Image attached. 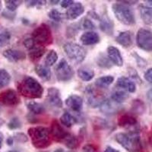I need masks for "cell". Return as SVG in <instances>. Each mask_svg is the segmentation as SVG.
I'll return each instance as SVG.
<instances>
[{
    "instance_id": "obj_26",
    "label": "cell",
    "mask_w": 152,
    "mask_h": 152,
    "mask_svg": "<svg viewBox=\"0 0 152 152\" xmlns=\"http://www.w3.org/2000/svg\"><path fill=\"white\" fill-rule=\"evenodd\" d=\"M12 34L6 28L0 25V47L9 45L11 41Z\"/></svg>"
},
{
    "instance_id": "obj_12",
    "label": "cell",
    "mask_w": 152,
    "mask_h": 152,
    "mask_svg": "<svg viewBox=\"0 0 152 152\" xmlns=\"http://www.w3.org/2000/svg\"><path fill=\"white\" fill-rule=\"evenodd\" d=\"M47 100L50 105L61 108L62 107V100L61 98L60 91L56 88H50L47 90Z\"/></svg>"
},
{
    "instance_id": "obj_23",
    "label": "cell",
    "mask_w": 152,
    "mask_h": 152,
    "mask_svg": "<svg viewBox=\"0 0 152 152\" xmlns=\"http://www.w3.org/2000/svg\"><path fill=\"white\" fill-rule=\"evenodd\" d=\"M35 72L43 81H49L51 78V71L46 65H37L35 66Z\"/></svg>"
},
{
    "instance_id": "obj_58",
    "label": "cell",
    "mask_w": 152,
    "mask_h": 152,
    "mask_svg": "<svg viewBox=\"0 0 152 152\" xmlns=\"http://www.w3.org/2000/svg\"><path fill=\"white\" fill-rule=\"evenodd\" d=\"M147 2L148 5H150V7H152V0H148V1H145Z\"/></svg>"
},
{
    "instance_id": "obj_16",
    "label": "cell",
    "mask_w": 152,
    "mask_h": 152,
    "mask_svg": "<svg viewBox=\"0 0 152 152\" xmlns=\"http://www.w3.org/2000/svg\"><path fill=\"white\" fill-rule=\"evenodd\" d=\"M66 104L72 110L80 112L83 107V100L77 94H72L66 100Z\"/></svg>"
},
{
    "instance_id": "obj_36",
    "label": "cell",
    "mask_w": 152,
    "mask_h": 152,
    "mask_svg": "<svg viewBox=\"0 0 152 152\" xmlns=\"http://www.w3.org/2000/svg\"><path fill=\"white\" fill-rule=\"evenodd\" d=\"M57 59H58L57 53L54 50H50L45 58V65L48 67H50L55 64Z\"/></svg>"
},
{
    "instance_id": "obj_4",
    "label": "cell",
    "mask_w": 152,
    "mask_h": 152,
    "mask_svg": "<svg viewBox=\"0 0 152 152\" xmlns=\"http://www.w3.org/2000/svg\"><path fill=\"white\" fill-rule=\"evenodd\" d=\"M113 12L119 21L126 25H132L135 23L133 11L129 5L123 3H115L112 6Z\"/></svg>"
},
{
    "instance_id": "obj_53",
    "label": "cell",
    "mask_w": 152,
    "mask_h": 152,
    "mask_svg": "<svg viewBox=\"0 0 152 152\" xmlns=\"http://www.w3.org/2000/svg\"><path fill=\"white\" fill-rule=\"evenodd\" d=\"M147 97L151 101H152V88L147 92Z\"/></svg>"
},
{
    "instance_id": "obj_15",
    "label": "cell",
    "mask_w": 152,
    "mask_h": 152,
    "mask_svg": "<svg viewBox=\"0 0 152 152\" xmlns=\"http://www.w3.org/2000/svg\"><path fill=\"white\" fill-rule=\"evenodd\" d=\"M107 56L110 60L113 63L115 66H122L123 65V59L121 55V53L116 47L113 46H110L107 48Z\"/></svg>"
},
{
    "instance_id": "obj_47",
    "label": "cell",
    "mask_w": 152,
    "mask_h": 152,
    "mask_svg": "<svg viewBox=\"0 0 152 152\" xmlns=\"http://www.w3.org/2000/svg\"><path fill=\"white\" fill-rule=\"evenodd\" d=\"M2 16L5 17V18L9 19V20H13L15 17V14H14L13 12H10V11H5L2 12Z\"/></svg>"
},
{
    "instance_id": "obj_38",
    "label": "cell",
    "mask_w": 152,
    "mask_h": 152,
    "mask_svg": "<svg viewBox=\"0 0 152 152\" xmlns=\"http://www.w3.org/2000/svg\"><path fill=\"white\" fill-rule=\"evenodd\" d=\"M79 26L81 29L85 30H93L95 28V25L90 19L88 18H84L79 23Z\"/></svg>"
},
{
    "instance_id": "obj_20",
    "label": "cell",
    "mask_w": 152,
    "mask_h": 152,
    "mask_svg": "<svg viewBox=\"0 0 152 152\" xmlns=\"http://www.w3.org/2000/svg\"><path fill=\"white\" fill-rule=\"evenodd\" d=\"M116 41L121 45L123 47L128 48L132 45V33L129 31H123L119 33V34L116 37Z\"/></svg>"
},
{
    "instance_id": "obj_27",
    "label": "cell",
    "mask_w": 152,
    "mask_h": 152,
    "mask_svg": "<svg viewBox=\"0 0 152 152\" xmlns=\"http://www.w3.org/2000/svg\"><path fill=\"white\" fill-rule=\"evenodd\" d=\"M78 75L82 81H89L93 79L94 72L90 68L82 67L78 70Z\"/></svg>"
},
{
    "instance_id": "obj_28",
    "label": "cell",
    "mask_w": 152,
    "mask_h": 152,
    "mask_svg": "<svg viewBox=\"0 0 152 152\" xmlns=\"http://www.w3.org/2000/svg\"><path fill=\"white\" fill-rule=\"evenodd\" d=\"M60 122L62 125L68 128H70L77 123V119L72 115L70 113L65 112L60 117Z\"/></svg>"
},
{
    "instance_id": "obj_13",
    "label": "cell",
    "mask_w": 152,
    "mask_h": 152,
    "mask_svg": "<svg viewBox=\"0 0 152 152\" xmlns=\"http://www.w3.org/2000/svg\"><path fill=\"white\" fill-rule=\"evenodd\" d=\"M3 56L10 62H18L22 61L26 58V54L21 50L15 49H8L2 53Z\"/></svg>"
},
{
    "instance_id": "obj_46",
    "label": "cell",
    "mask_w": 152,
    "mask_h": 152,
    "mask_svg": "<svg viewBox=\"0 0 152 152\" xmlns=\"http://www.w3.org/2000/svg\"><path fill=\"white\" fill-rule=\"evenodd\" d=\"M144 78L148 82L152 84V68L148 69L147 71L145 72V75H144Z\"/></svg>"
},
{
    "instance_id": "obj_9",
    "label": "cell",
    "mask_w": 152,
    "mask_h": 152,
    "mask_svg": "<svg viewBox=\"0 0 152 152\" xmlns=\"http://www.w3.org/2000/svg\"><path fill=\"white\" fill-rule=\"evenodd\" d=\"M21 102L17 92L13 89H7L0 94V103L9 107H15Z\"/></svg>"
},
{
    "instance_id": "obj_61",
    "label": "cell",
    "mask_w": 152,
    "mask_h": 152,
    "mask_svg": "<svg viewBox=\"0 0 152 152\" xmlns=\"http://www.w3.org/2000/svg\"><path fill=\"white\" fill-rule=\"evenodd\" d=\"M8 152H19V151H9Z\"/></svg>"
},
{
    "instance_id": "obj_32",
    "label": "cell",
    "mask_w": 152,
    "mask_h": 152,
    "mask_svg": "<svg viewBox=\"0 0 152 152\" xmlns=\"http://www.w3.org/2000/svg\"><path fill=\"white\" fill-rule=\"evenodd\" d=\"M112 62L110 60L108 56L104 53H100L97 58V64L102 69H110L112 67Z\"/></svg>"
},
{
    "instance_id": "obj_29",
    "label": "cell",
    "mask_w": 152,
    "mask_h": 152,
    "mask_svg": "<svg viewBox=\"0 0 152 152\" xmlns=\"http://www.w3.org/2000/svg\"><path fill=\"white\" fill-rule=\"evenodd\" d=\"M27 107L28 110L34 115H40L44 113L45 109L41 104L35 101H30L27 104Z\"/></svg>"
},
{
    "instance_id": "obj_18",
    "label": "cell",
    "mask_w": 152,
    "mask_h": 152,
    "mask_svg": "<svg viewBox=\"0 0 152 152\" xmlns=\"http://www.w3.org/2000/svg\"><path fill=\"white\" fill-rule=\"evenodd\" d=\"M119 104L116 103L113 100H110L106 99L105 101L100 107V111L107 115H113L116 114L120 110V107L118 105Z\"/></svg>"
},
{
    "instance_id": "obj_41",
    "label": "cell",
    "mask_w": 152,
    "mask_h": 152,
    "mask_svg": "<svg viewBox=\"0 0 152 152\" xmlns=\"http://www.w3.org/2000/svg\"><path fill=\"white\" fill-rule=\"evenodd\" d=\"M80 29H81V28H80L79 24H71V25L69 27H68L67 28V32H66V33H67L68 37H74Z\"/></svg>"
},
{
    "instance_id": "obj_2",
    "label": "cell",
    "mask_w": 152,
    "mask_h": 152,
    "mask_svg": "<svg viewBox=\"0 0 152 152\" xmlns=\"http://www.w3.org/2000/svg\"><path fill=\"white\" fill-rule=\"evenodd\" d=\"M115 138L116 142L129 152L142 151V140L139 133L136 130H133L129 133H118Z\"/></svg>"
},
{
    "instance_id": "obj_21",
    "label": "cell",
    "mask_w": 152,
    "mask_h": 152,
    "mask_svg": "<svg viewBox=\"0 0 152 152\" xmlns=\"http://www.w3.org/2000/svg\"><path fill=\"white\" fill-rule=\"evenodd\" d=\"M138 123L137 119L129 114H124L122 115L118 119V126L123 128H130L134 127Z\"/></svg>"
},
{
    "instance_id": "obj_30",
    "label": "cell",
    "mask_w": 152,
    "mask_h": 152,
    "mask_svg": "<svg viewBox=\"0 0 152 152\" xmlns=\"http://www.w3.org/2000/svg\"><path fill=\"white\" fill-rule=\"evenodd\" d=\"M114 77L112 75H107V76H102L100 78H97L95 81V85L98 88H106L107 87H109L111 84L113 82Z\"/></svg>"
},
{
    "instance_id": "obj_55",
    "label": "cell",
    "mask_w": 152,
    "mask_h": 152,
    "mask_svg": "<svg viewBox=\"0 0 152 152\" xmlns=\"http://www.w3.org/2000/svg\"><path fill=\"white\" fill-rule=\"evenodd\" d=\"M149 143H150L151 146L152 147V129H151V132L150 137H149Z\"/></svg>"
},
{
    "instance_id": "obj_48",
    "label": "cell",
    "mask_w": 152,
    "mask_h": 152,
    "mask_svg": "<svg viewBox=\"0 0 152 152\" xmlns=\"http://www.w3.org/2000/svg\"><path fill=\"white\" fill-rule=\"evenodd\" d=\"M73 4H74V1H72V0H63V1L61 2V6L62 8H65V9H69Z\"/></svg>"
},
{
    "instance_id": "obj_60",
    "label": "cell",
    "mask_w": 152,
    "mask_h": 152,
    "mask_svg": "<svg viewBox=\"0 0 152 152\" xmlns=\"http://www.w3.org/2000/svg\"><path fill=\"white\" fill-rule=\"evenodd\" d=\"M2 10V2L0 1V11Z\"/></svg>"
},
{
    "instance_id": "obj_52",
    "label": "cell",
    "mask_w": 152,
    "mask_h": 152,
    "mask_svg": "<svg viewBox=\"0 0 152 152\" xmlns=\"http://www.w3.org/2000/svg\"><path fill=\"white\" fill-rule=\"evenodd\" d=\"M6 142H7V145H10L11 146V145H13V142H14V138H13V137H9V138H7Z\"/></svg>"
},
{
    "instance_id": "obj_54",
    "label": "cell",
    "mask_w": 152,
    "mask_h": 152,
    "mask_svg": "<svg viewBox=\"0 0 152 152\" xmlns=\"http://www.w3.org/2000/svg\"><path fill=\"white\" fill-rule=\"evenodd\" d=\"M3 134L2 132H0V148H2V142H3Z\"/></svg>"
},
{
    "instance_id": "obj_35",
    "label": "cell",
    "mask_w": 152,
    "mask_h": 152,
    "mask_svg": "<svg viewBox=\"0 0 152 152\" xmlns=\"http://www.w3.org/2000/svg\"><path fill=\"white\" fill-rule=\"evenodd\" d=\"M63 142H64L66 147L70 149H75L76 148L78 147V145H79L78 138L70 134V133H69V135H68V137L65 139Z\"/></svg>"
},
{
    "instance_id": "obj_5",
    "label": "cell",
    "mask_w": 152,
    "mask_h": 152,
    "mask_svg": "<svg viewBox=\"0 0 152 152\" xmlns=\"http://www.w3.org/2000/svg\"><path fill=\"white\" fill-rule=\"evenodd\" d=\"M31 37L33 38L36 44L43 47L52 44L53 41L51 29L46 24H42L38 26L33 31Z\"/></svg>"
},
{
    "instance_id": "obj_51",
    "label": "cell",
    "mask_w": 152,
    "mask_h": 152,
    "mask_svg": "<svg viewBox=\"0 0 152 152\" xmlns=\"http://www.w3.org/2000/svg\"><path fill=\"white\" fill-rule=\"evenodd\" d=\"M104 152H120V151H119V150H116V149L113 148L111 147V146H107V147L106 148Z\"/></svg>"
},
{
    "instance_id": "obj_6",
    "label": "cell",
    "mask_w": 152,
    "mask_h": 152,
    "mask_svg": "<svg viewBox=\"0 0 152 152\" xmlns=\"http://www.w3.org/2000/svg\"><path fill=\"white\" fill-rule=\"evenodd\" d=\"M63 50L69 59L75 63H81L83 62L87 55L86 50L84 47L72 42L65 43Z\"/></svg>"
},
{
    "instance_id": "obj_33",
    "label": "cell",
    "mask_w": 152,
    "mask_h": 152,
    "mask_svg": "<svg viewBox=\"0 0 152 152\" xmlns=\"http://www.w3.org/2000/svg\"><path fill=\"white\" fill-rule=\"evenodd\" d=\"M11 81V75L7 70L0 69V89L7 86Z\"/></svg>"
},
{
    "instance_id": "obj_62",
    "label": "cell",
    "mask_w": 152,
    "mask_h": 152,
    "mask_svg": "<svg viewBox=\"0 0 152 152\" xmlns=\"http://www.w3.org/2000/svg\"><path fill=\"white\" fill-rule=\"evenodd\" d=\"M68 152H75V151H69Z\"/></svg>"
},
{
    "instance_id": "obj_34",
    "label": "cell",
    "mask_w": 152,
    "mask_h": 152,
    "mask_svg": "<svg viewBox=\"0 0 152 152\" xmlns=\"http://www.w3.org/2000/svg\"><path fill=\"white\" fill-rule=\"evenodd\" d=\"M145 110V104L142 102L141 100H134L132 104V111L134 113L138 114V115H141V114H143Z\"/></svg>"
},
{
    "instance_id": "obj_25",
    "label": "cell",
    "mask_w": 152,
    "mask_h": 152,
    "mask_svg": "<svg viewBox=\"0 0 152 152\" xmlns=\"http://www.w3.org/2000/svg\"><path fill=\"white\" fill-rule=\"evenodd\" d=\"M44 53H45L44 47H40V46H35L33 49L30 50L28 56L32 62H37L40 59V58L44 55Z\"/></svg>"
},
{
    "instance_id": "obj_10",
    "label": "cell",
    "mask_w": 152,
    "mask_h": 152,
    "mask_svg": "<svg viewBox=\"0 0 152 152\" xmlns=\"http://www.w3.org/2000/svg\"><path fill=\"white\" fill-rule=\"evenodd\" d=\"M50 136L54 141L58 142H63L69 133L67 132L57 120H53L50 126Z\"/></svg>"
},
{
    "instance_id": "obj_49",
    "label": "cell",
    "mask_w": 152,
    "mask_h": 152,
    "mask_svg": "<svg viewBox=\"0 0 152 152\" xmlns=\"http://www.w3.org/2000/svg\"><path fill=\"white\" fill-rule=\"evenodd\" d=\"M88 15H89L91 18H93L97 19V20H100V16H99L96 12H94V11H91V12H88Z\"/></svg>"
},
{
    "instance_id": "obj_14",
    "label": "cell",
    "mask_w": 152,
    "mask_h": 152,
    "mask_svg": "<svg viewBox=\"0 0 152 152\" xmlns=\"http://www.w3.org/2000/svg\"><path fill=\"white\" fill-rule=\"evenodd\" d=\"M99 21H100V28L104 33L109 36L113 34L114 23L107 13H104V15L100 18Z\"/></svg>"
},
{
    "instance_id": "obj_8",
    "label": "cell",
    "mask_w": 152,
    "mask_h": 152,
    "mask_svg": "<svg viewBox=\"0 0 152 152\" xmlns=\"http://www.w3.org/2000/svg\"><path fill=\"white\" fill-rule=\"evenodd\" d=\"M136 43L138 47L145 51H152V31L141 28L136 35Z\"/></svg>"
},
{
    "instance_id": "obj_17",
    "label": "cell",
    "mask_w": 152,
    "mask_h": 152,
    "mask_svg": "<svg viewBox=\"0 0 152 152\" xmlns=\"http://www.w3.org/2000/svg\"><path fill=\"white\" fill-rule=\"evenodd\" d=\"M84 12H85V8L82 4L80 2H74V4L67 9L66 15L69 20H75L83 14Z\"/></svg>"
},
{
    "instance_id": "obj_42",
    "label": "cell",
    "mask_w": 152,
    "mask_h": 152,
    "mask_svg": "<svg viewBox=\"0 0 152 152\" xmlns=\"http://www.w3.org/2000/svg\"><path fill=\"white\" fill-rule=\"evenodd\" d=\"M26 5L28 8L31 7H40V6H42V5H45V1H38V0H33V1H26Z\"/></svg>"
},
{
    "instance_id": "obj_45",
    "label": "cell",
    "mask_w": 152,
    "mask_h": 152,
    "mask_svg": "<svg viewBox=\"0 0 152 152\" xmlns=\"http://www.w3.org/2000/svg\"><path fill=\"white\" fill-rule=\"evenodd\" d=\"M82 152H97V150L94 145L88 144L82 148Z\"/></svg>"
},
{
    "instance_id": "obj_59",
    "label": "cell",
    "mask_w": 152,
    "mask_h": 152,
    "mask_svg": "<svg viewBox=\"0 0 152 152\" xmlns=\"http://www.w3.org/2000/svg\"><path fill=\"white\" fill-rule=\"evenodd\" d=\"M59 2V0H56V1H52V0H51V1H50V2H52V4H53V5H56V4H57Z\"/></svg>"
},
{
    "instance_id": "obj_40",
    "label": "cell",
    "mask_w": 152,
    "mask_h": 152,
    "mask_svg": "<svg viewBox=\"0 0 152 152\" xmlns=\"http://www.w3.org/2000/svg\"><path fill=\"white\" fill-rule=\"evenodd\" d=\"M8 128L11 130L18 129L21 127V120L18 117H13L10 119V121L8 123Z\"/></svg>"
},
{
    "instance_id": "obj_44",
    "label": "cell",
    "mask_w": 152,
    "mask_h": 152,
    "mask_svg": "<svg viewBox=\"0 0 152 152\" xmlns=\"http://www.w3.org/2000/svg\"><path fill=\"white\" fill-rule=\"evenodd\" d=\"M24 45L28 50H30L31 49H33L36 46V43H35L34 40H33V38L29 37L24 40Z\"/></svg>"
},
{
    "instance_id": "obj_3",
    "label": "cell",
    "mask_w": 152,
    "mask_h": 152,
    "mask_svg": "<svg viewBox=\"0 0 152 152\" xmlns=\"http://www.w3.org/2000/svg\"><path fill=\"white\" fill-rule=\"evenodd\" d=\"M28 132L31 137L32 145L36 148H46L51 145L50 130L44 126L31 127L28 129Z\"/></svg>"
},
{
    "instance_id": "obj_31",
    "label": "cell",
    "mask_w": 152,
    "mask_h": 152,
    "mask_svg": "<svg viewBox=\"0 0 152 152\" xmlns=\"http://www.w3.org/2000/svg\"><path fill=\"white\" fill-rule=\"evenodd\" d=\"M129 97L128 93L125 91H115L113 93L111 94V98L113 101H115L117 104H122L125 102Z\"/></svg>"
},
{
    "instance_id": "obj_43",
    "label": "cell",
    "mask_w": 152,
    "mask_h": 152,
    "mask_svg": "<svg viewBox=\"0 0 152 152\" xmlns=\"http://www.w3.org/2000/svg\"><path fill=\"white\" fill-rule=\"evenodd\" d=\"M13 138L15 139L17 142H21V143H24V142H26L28 141V137L26 136L25 134L22 132H17L15 134L14 137Z\"/></svg>"
},
{
    "instance_id": "obj_11",
    "label": "cell",
    "mask_w": 152,
    "mask_h": 152,
    "mask_svg": "<svg viewBox=\"0 0 152 152\" xmlns=\"http://www.w3.org/2000/svg\"><path fill=\"white\" fill-rule=\"evenodd\" d=\"M86 94L88 102L91 107L95 108V107H100L106 100L104 95L96 91L94 88H91V87H88L86 88Z\"/></svg>"
},
{
    "instance_id": "obj_57",
    "label": "cell",
    "mask_w": 152,
    "mask_h": 152,
    "mask_svg": "<svg viewBox=\"0 0 152 152\" xmlns=\"http://www.w3.org/2000/svg\"><path fill=\"white\" fill-rule=\"evenodd\" d=\"M5 123V120H4L3 119H2V118H0V127L1 126H2V125Z\"/></svg>"
},
{
    "instance_id": "obj_39",
    "label": "cell",
    "mask_w": 152,
    "mask_h": 152,
    "mask_svg": "<svg viewBox=\"0 0 152 152\" xmlns=\"http://www.w3.org/2000/svg\"><path fill=\"white\" fill-rule=\"evenodd\" d=\"M48 16L50 19H52L56 22H60L63 18V15H62V13L56 9L50 10L48 13Z\"/></svg>"
},
{
    "instance_id": "obj_1",
    "label": "cell",
    "mask_w": 152,
    "mask_h": 152,
    "mask_svg": "<svg viewBox=\"0 0 152 152\" xmlns=\"http://www.w3.org/2000/svg\"><path fill=\"white\" fill-rule=\"evenodd\" d=\"M18 91L20 94L30 99L41 98L43 94L42 85L31 76H25L18 84Z\"/></svg>"
},
{
    "instance_id": "obj_7",
    "label": "cell",
    "mask_w": 152,
    "mask_h": 152,
    "mask_svg": "<svg viewBox=\"0 0 152 152\" xmlns=\"http://www.w3.org/2000/svg\"><path fill=\"white\" fill-rule=\"evenodd\" d=\"M55 73L58 81L62 82L70 81L75 74L72 66L65 59H61L60 62L56 65L55 68Z\"/></svg>"
},
{
    "instance_id": "obj_50",
    "label": "cell",
    "mask_w": 152,
    "mask_h": 152,
    "mask_svg": "<svg viewBox=\"0 0 152 152\" xmlns=\"http://www.w3.org/2000/svg\"><path fill=\"white\" fill-rule=\"evenodd\" d=\"M118 2H121V3L124 4V5H135L138 2V1H118Z\"/></svg>"
},
{
    "instance_id": "obj_56",
    "label": "cell",
    "mask_w": 152,
    "mask_h": 152,
    "mask_svg": "<svg viewBox=\"0 0 152 152\" xmlns=\"http://www.w3.org/2000/svg\"><path fill=\"white\" fill-rule=\"evenodd\" d=\"M53 152H65V151L62 148H57Z\"/></svg>"
},
{
    "instance_id": "obj_37",
    "label": "cell",
    "mask_w": 152,
    "mask_h": 152,
    "mask_svg": "<svg viewBox=\"0 0 152 152\" xmlns=\"http://www.w3.org/2000/svg\"><path fill=\"white\" fill-rule=\"evenodd\" d=\"M22 1H18V0H6L5 1V7L8 11L14 12L18 8L19 5H21Z\"/></svg>"
},
{
    "instance_id": "obj_22",
    "label": "cell",
    "mask_w": 152,
    "mask_h": 152,
    "mask_svg": "<svg viewBox=\"0 0 152 152\" xmlns=\"http://www.w3.org/2000/svg\"><path fill=\"white\" fill-rule=\"evenodd\" d=\"M116 86H118L119 88H123V89L130 92V93H134L136 91L135 84L132 80H130L129 78L123 77V76L118 78L117 82H116Z\"/></svg>"
},
{
    "instance_id": "obj_24",
    "label": "cell",
    "mask_w": 152,
    "mask_h": 152,
    "mask_svg": "<svg viewBox=\"0 0 152 152\" xmlns=\"http://www.w3.org/2000/svg\"><path fill=\"white\" fill-rule=\"evenodd\" d=\"M139 12L143 22L148 25L152 24V7L141 5L139 8Z\"/></svg>"
},
{
    "instance_id": "obj_19",
    "label": "cell",
    "mask_w": 152,
    "mask_h": 152,
    "mask_svg": "<svg viewBox=\"0 0 152 152\" xmlns=\"http://www.w3.org/2000/svg\"><path fill=\"white\" fill-rule=\"evenodd\" d=\"M80 40L82 44L85 46H90L96 44L100 41V37L96 32L94 31H87L81 36Z\"/></svg>"
}]
</instances>
